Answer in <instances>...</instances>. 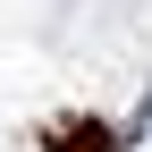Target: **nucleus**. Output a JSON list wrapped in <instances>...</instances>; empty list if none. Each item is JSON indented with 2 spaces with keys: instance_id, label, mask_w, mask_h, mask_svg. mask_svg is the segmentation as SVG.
I'll list each match as a JSON object with an SVG mask.
<instances>
[{
  "instance_id": "1",
  "label": "nucleus",
  "mask_w": 152,
  "mask_h": 152,
  "mask_svg": "<svg viewBox=\"0 0 152 152\" xmlns=\"http://www.w3.org/2000/svg\"><path fill=\"white\" fill-rule=\"evenodd\" d=\"M51 152H110V127L76 118V127H59V135H51Z\"/></svg>"
}]
</instances>
